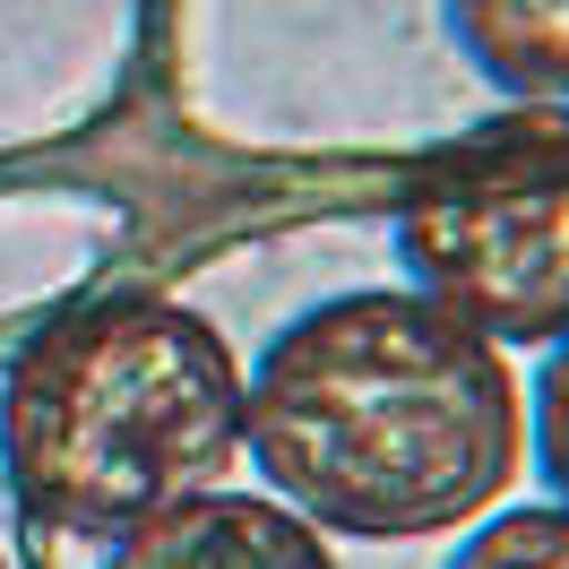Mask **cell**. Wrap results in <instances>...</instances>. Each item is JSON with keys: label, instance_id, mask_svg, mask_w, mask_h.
I'll list each match as a JSON object with an SVG mask.
<instances>
[{"label": "cell", "instance_id": "6da1fadb", "mask_svg": "<svg viewBox=\"0 0 569 569\" xmlns=\"http://www.w3.org/2000/svg\"><path fill=\"white\" fill-rule=\"evenodd\" d=\"M242 466L328 543L466 535L527 466V380L431 293L355 284L250 355Z\"/></svg>", "mask_w": 569, "mask_h": 569}, {"label": "cell", "instance_id": "7a4b0ae2", "mask_svg": "<svg viewBox=\"0 0 569 569\" xmlns=\"http://www.w3.org/2000/svg\"><path fill=\"white\" fill-rule=\"evenodd\" d=\"M242 380L224 328L173 293L78 302L0 371V475L43 527L112 543L233 483Z\"/></svg>", "mask_w": 569, "mask_h": 569}, {"label": "cell", "instance_id": "3957f363", "mask_svg": "<svg viewBox=\"0 0 569 569\" xmlns=\"http://www.w3.org/2000/svg\"><path fill=\"white\" fill-rule=\"evenodd\" d=\"M397 268L492 346L569 337V139H475L397 208Z\"/></svg>", "mask_w": 569, "mask_h": 569}, {"label": "cell", "instance_id": "277c9868", "mask_svg": "<svg viewBox=\"0 0 569 569\" xmlns=\"http://www.w3.org/2000/svg\"><path fill=\"white\" fill-rule=\"evenodd\" d=\"M96 569H346L328 552V535L284 509L277 492H242V483H216V492L181 500L147 527L112 535Z\"/></svg>", "mask_w": 569, "mask_h": 569}, {"label": "cell", "instance_id": "5b68a950", "mask_svg": "<svg viewBox=\"0 0 569 569\" xmlns=\"http://www.w3.org/2000/svg\"><path fill=\"white\" fill-rule=\"evenodd\" d=\"M440 27L483 87L569 104V0H440Z\"/></svg>", "mask_w": 569, "mask_h": 569}, {"label": "cell", "instance_id": "8992f818", "mask_svg": "<svg viewBox=\"0 0 569 569\" xmlns=\"http://www.w3.org/2000/svg\"><path fill=\"white\" fill-rule=\"evenodd\" d=\"M440 569H569V500H500Z\"/></svg>", "mask_w": 569, "mask_h": 569}, {"label": "cell", "instance_id": "52a82bcc", "mask_svg": "<svg viewBox=\"0 0 569 569\" xmlns=\"http://www.w3.org/2000/svg\"><path fill=\"white\" fill-rule=\"evenodd\" d=\"M527 458L552 483V500H569V337L543 346V362L527 380Z\"/></svg>", "mask_w": 569, "mask_h": 569}]
</instances>
